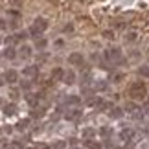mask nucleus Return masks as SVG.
Here are the masks:
<instances>
[{"label":"nucleus","mask_w":149,"mask_h":149,"mask_svg":"<svg viewBox=\"0 0 149 149\" xmlns=\"http://www.w3.org/2000/svg\"><path fill=\"white\" fill-rule=\"evenodd\" d=\"M63 76H65V70H63V68H54V70H52V77H54V81H61Z\"/></svg>","instance_id":"obj_19"},{"label":"nucleus","mask_w":149,"mask_h":149,"mask_svg":"<svg viewBox=\"0 0 149 149\" xmlns=\"http://www.w3.org/2000/svg\"><path fill=\"white\" fill-rule=\"evenodd\" d=\"M90 88H92V92H103V90L109 88V83L103 81V79H100V81H94V85Z\"/></svg>","instance_id":"obj_11"},{"label":"nucleus","mask_w":149,"mask_h":149,"mask_svg":"<svg viewBox=\"0 0 149 149\" xmlns=\"http://www.w3.org/2000/svg\"><path fill=\"white\" fill-rule=\"evenodd\" d=\"M74 149H83V147H74Z\"/></svg>","instance_id":"obj_39"},{"label":"nucleus","mask_w":149,"mask_h":149,"mask_svg":"<svg viewBox=\"0 0 149 149\" xmlns=\"http://www.w3.org/2000/svg\"><path fill=\"white\" fill-rule=\"evenodd\" d=\"M96 134H98V131H96V129H92V127H87V129H83V133H81L83 140H92Z\"/></svg>","instance_id":"obj_15"},{"label":"nucleus","mask_w":149,"mask_h":149,"mask_svg":"<svg viewBox=\"0 0 149 149\" xmlns=\"http://www.w3.org/2000/svg\"><path fill=\"white\" fill-rule=\"evenodd\" d=\"M24 149H35V147H24Z\"/></svg>","instance_id":"obj_38"},{"label":"nucleus","mask_w":149,"mask_h":149,"mask_svg":"<svg viewBox=\"0 0 149 149\" xmlns=\"http://www.w3.org/2000/svg\"><path fill=\"white\" fill-rule=\"evenodd\" d=\"M109 116H111L112 120H120V118L123 116V111H122L120 107H112V109H111V112H109Z\"/></svg>","instance_id":"obj_17"},{"label":"nucleus","mask_w":149,"mask_h":149,"mask_svg":"<svg viewBox=\"0 0 149 149\" xmlns=\"http://www.w3.org/2000/svg\"><path fill=\"white\" fill-rule=\"evenodd\" d=\"M11 39H13V42H17V41H24V39H28V31L13 33V35H11Z\"/></svg>","instance_id":"obj_20"},{"label":"nucleus","mask_w":149,"mask_h":149,"mask_svg":"<svg viewBox=\"0 0 149 149\" xmlns=\"http://www.w3.org/2000/svg\"><path fill=\"white\" fill-rule=\"evenodd\" d=\"M63 31H66V33H70V31H74V26H72V24H66L65 28H63Z\"/></svg>","instance_id":"obj_33"},{"label":"nucleus","mask_w":149,"mask_h":149,"mask_svg":"<svg viewBox=\"0 0 149 149\" xmlns=\"http://www.w3.org/2000/svg\"><path fill=\"white\" fill-rule=\"evenodd\" d=\"M65 142H55V144H54V149H65Z\"/></svg>","instance_id":"obj_32"},{"label":"nucleus","mask_w":149,"mask_h":149,"mask_svg":"<svg viewBox=\"0 0 149 149\" xmlns=\"http://www.w3.org/2000/svg\"><path fill=\"white\" fill-rule=\"evenodd\" d=\"M46 30H48V20L42 19V17H37V19L33 20V24L30 26V30H28V35H31V37H41Z\"/></svg>","instance_id":"obj_1"},{"label":"nucleus","mask_w":149,"mask_h":149,"mask_svg":"<svg viewBox=\"0 0 149 149\" xmlns=\"http://www.w3.org/2000/svg\"><path fill=\"white\" fill-rule=\"evenodd\" d=\"M0 57H2V54H0Z\"/></svg>","instance_id":"obj_43"},{"label":"nucleus","mask_w":149,"mask_h":149,"mask_svg":"<svg viewBox=\"0 0 149 149\" xmlns=\"http://www.w3.org/2000/svg\"><path fill=\"white\" fill-rule=\"evenodd\" d=\"M125 111H127V114H131L133 118H136V120H140L142 116H144V112H142V109L136 105V103H133V101H129L127 105H125Z\"/></svg>","instance_id":"obj_4"},{"label":"nucleus","mask_w":149,"mask_h":149,"mask_svg":"<svg viewBox=\"0 0 149 149\" xmlns=\"http://www.w3.org/2000/svg\"><path fill=\"white\" fill-rule=\"evenodd\" d=\"M147 114H149V107H147Z\"/></svg>","instance_id":"obj_40"},{"label":"nucleus","mask_w":149,"mask_h":149,"mask_svg":"<svg viewBox=\"0 0 149 149\" xmlns=\"http://www.w3.org/2000/svg\"><path fill=\"white\" fill-rule=\"evenodd\" d=\"M2 112H4V116H15L17 114V105L15 103H6L2 107Z\"/></svg>","instance_id":"obj_12"},{"label":"nucleus","mask_w":149,"mask_h":149,"mask_svg":"<svg viewBox=\"0 0 149 149\" xmlns=\"http://www.w3.org/2000/svg\"><path fill=\"white\" fill-rule=\"evenodd\" d=\"M123 77H125L123 74H116V76L112 77V83H122V81H123Z\"/></svg>","instance_id":"obj_29"},{"label":"nucleus","mask_w":149,"mask_h":149,"mask_svg":"<svg viewBox=\"0 0 149 149\" xmlns=\"http://www.w3.org/2000/svg\"><path fill=\"white\" fill-rule=\"evenodd\" d=\"M65 103L66 105H79V103H81V98L76 96V94H72V96H66L65 98Z\"/></svg>","instance_id":"obj_18"},{"label":"nucleus","mask_w":149,"mask_h":149,"mask_svg":"<svg viewBox=\"0 0 149 149\" xmlns=\"http://www.w3.org/2000/svg\"><path fill=\"white\" fill-rule=\"evenodd\" d=\"M35 149H52V147H50L48 144H37V146H35Z\"/></svg>","instance_id":"obj_34"},{"label":"nucleus","mask_w":149,"mask_h":149,"mask_svg":"<svg viewBox=\"0 0 149 149\" xmlns=\"http://www.w3.org/2000/svg\"><path fill=\"white\" fill-rule=\"evenodd\" d=\"M138 74H140L142 77H149V65L140 66V68H138Z\"/></svg>","instance_id":"obj_26"},{"label":"nucleus","mask_w":149,"mask_h":149,"mask_svg":"<svg viewBox=\"0 0 149 149\" xmlns=\"http://www.w3.org/2000/svg\"><path fill=\"white\" fill-rule=\"evenodd\" d=\"M28 125H30V120L26 118V120H20V122L17 123V127H15V129H17V131H26V129H28Z\"/></svg>","instance_id":"obj_23"},{"label":"nucleus","mask_w":149,"mask_h":149,"mask_svg":"<svg viewBox=\"0 0 149 149\" xmlns=\"http://www.w3.org/2000/svg\"><path fill=\"white\" fill-rule=\"evenodd\" d=\"M103 37H105V39H114V31L105 30V31H103Z\"/></svg>","instance_id":"obj_30"},{"label":"nucleus","mask_w":149,"mask_h":149,"mask_svg":"<svg viewBox=\"0 0 149 149\" xmlns=\"http://www.w3.org/2000/svg\"><path fill=\"white\" fill-rule=\"evenodd\" d=\"M46 46H48V41H46V39H44V37L37 39V42H35V48H37V50H44Z\"/></svg>","instance_id":"obj_24"},{"label":"nucleus","mask_w":149,"mask_h":149,"mask_svg":"<svg viewBox=\"0 0 149 149\" xmlns=\"http://www.w3.org/2000/svg\"><path fill=\"white\" fill-rule=\"evenodd\" d=\"M103 55H105V59L109 63H122L123 61V54L120 48H107Z\"/></svg>","instance_id":"obj_3"},{"label":"nucleus","mask_w":149,"mask_h":149,"mask_svg":"<svg viewBox=\"0 0 149 149\" xmlns=\"http://www.w3.org/2000/svg\"><path fill=\"white\" fill-rule=\"evenodd\" d=\"M42 98H44V94H28L26 96V101H28V105H30V107L37 109L39 103L42 101Z\"/></svg>","instance_id":"obj_7"},{"label":"nucleus","mask_w":149,"mask_h":149,"mask_svg":"<svg viewBox=\"0 0 149 149\" xmlns=\"http://www.w3.org/2000/svg\"><path fill=\"white\" fill-rule=\"evenodd\" d=\"M31 54H33V52H31V46H28V44H22V46L19 48V54H17V55H20L22 59H28V57H31Z\"/></svg>","instance_id":"obj_13"},{"label":"nucleus","mask_w":149,"mask_h":149,"mask_svg":"<svg viewBox=\"0 0 149 149\" xmlns=\"http://www.w3.org/2000/svg\"><path fill=\"white\" fill-rule=\"evenodd\" d=\"M85 147H88V149H101V144H100V142H94V140H85Z\"/></svg>","instance_id":"obj_22"},{"label":"nucleus","mask_w":149,"mask_h":149,"mask_svg":"<svg viewBox=\"0 0 149 149\" xmlns=\"http://www.w3.org/2000/svg\"><path fill=\"white\" fill-rule=\"evenodd\" d=\"M100 134L103 136V138H107V136L112 134V129H111V127H101V129H100Z\"/></svg>","instance_id":"obj_27"},{"label":"nucleus","mask_w":149,"mask_h":149,"mask_svg":"<svg viewBox=\"0 0 149 149\" xmlns=\"http://www.w3.org/2000/svg\"><path fill=\"white\" fill-rule=\"evenodd\" d=\"M0 133H2V131H0Z\"/></svg>","instance_id":"obj_44"},{"label":"nucleus","mask_w":149,"mask_h":149,"mask_svg":"<svg viewBox=\"0 0 149 149\" xmlns=\"http://www.w3.org/2000/svg\"><path fill=\"white\" fill-rule=\"evenodd\" d=\"M83 116V111H79V109H68L65 112V118L66 120H79Z\"/></svg>","instance_id":"obj_10"},{"label":"nucleus","mask_w":149,"mask_h":149,"mask_svg":"<svg viewBox=\"0 0 149 149\" xmlns=\"http://www.w3.org/2000/svg\"><path fill=\"white\" fill-rule=\"evenodd\" d=\"M68 63L74 65V66H83L85 65V57H83L81 52H72V54L68 55Z\"/></svg>","instance_id":"obj_5"},{"label":"nucleus","mask_w":149,"mask_h":149,"mask_svg":"<svg viewBox=\"0 0 149 149\" xmlns=\"http://www.w3.org/2000/svg\"><path fill=\"white\" fill-rule=\"evenodd\" d=\"M8 149H24V147H22L20 142H11V144L8 146Z\"/></svg>","instance_id":"obj_28"},{"label":"nucleus","mask_w":149,"mask_h":149,"mask_svg":"<svg viewBox=\"0 0 149 149\" xmlns=\"http://www.w3.org/2000/svg\"><path fill=\"white\" fill-rule=\"evenodd\" d=\"M31 118H42L44 116V109H33V111L30 112Z\"/></svg>","instance_id":"obj_25"},{"label":"nucleus","mask_w":149,"mask_h":149,"mask_svg":"<svg viewBox=\"0 0 149 149\" xmlns=\"http://www.w3.org/2000/svg\"><path fill=\"white\" fill-rule=\"evenodd\" d=\"M2 85H4V79H0V87H2Z\"/></svg>","instance_id":"obj_37"},{"label":"nucleus","mask_w":149,"mask_h":149,"mask_svg":"<svg viewBox=\"0 0 149 149\" xmlns=\"http://www.w3.org/2000/svg\"><path fill=\"white\" fill-rule=\"evenodd\" d=\"M20 87H22V90H30V88H31V83H30V81H22Z\"/></svg>","instance_id":"obj_31"},{"label":"nucleus","mask_w":149,"mask_h":149,"mask_svg":"<svg viewBox=\"0 0 149 149\" xmlns=\"http://www.w3.org/2000/svg\"><path fill=\"white\" fill-rule=\"evenodd\" d=\"M4 83H9V85H15L17 81H19V72L13 70V68H9V70L4 72Z\"/></svg>","instance_id":"obj_6"},{"label":"nucleus","mask_w":149,"mask_h":149,"mask_svg":"<svg viewBox=\"0 0 149 149\" xmlns=\"http://www.w3.org/2000/svg\"><path fill=\"white\" fill-rule=\"evenodd\" d=\"M6 28H8V24H6V20H2V19H0V30H6Z\"/></svg>","instance_id":"obj_36"},{"label":"nucleus","mask_w":149,"mask_h":149,"mask_svg":"<svg viewBox=\"0 0 149 149\" xmlns=\"http://www.w3.org/2000/svg\"><path fill=\"white\" fill-rule=\"evenodd\" d=\"M0 105H2V100H0Z\"/></svg>","instance_id":"obj_41"},{"label":"nucleus","mask_w":149,"mask_h":149,"mask_svg":"<svg viewBox=\"0 0 149 149\" xmlns=\"http://www.w3.org/2000/svg\"><path fill=\"white\" fill-rule=\"evenodd\" d=\"M61 81H63V83H66V85H74V83H76V74H74V70L65 72V76H63Z\"/></svg>","instance_id":"obj_14"},{"label":"nucleus","mask_w":149,"mask_h":149,"mask_svg":"<svg viewBox=\"0 0 149 149\" xmlns=\"http://www.w3.org/2000/svg\"><path fill=\"white\" fill-rule=\"evenodd\" d=\"M0 44H2V39H0Z\"/></svg>","instance_id":"obj_42"},{"label":"nucleus","mask_w":149,"mask_h":149,"mask_svg":"<svg viewBox=\"0 0 149 149\" xmlns=\"http://www.w3.org/2000/svg\"><path fill=\"white\" fill-rule=\"evenodd\" d=\"M125 41H127V42H136V41H138V33H136V31H127V33H125Z\"/></svg>","instance_id":"obj_21"},{"label":"nucleus","mask_w":149,"mask_h":149,"mask_svg":"<svg viewBox=\"0 0 149 149\" xmlns=\"http://www.w3.org/2000/svg\"><path fill=\"white\" fill-rule=\"evenodd\" d=\"M129 96L133 100H144L147 96V87L144 81H134L133 85L129 87Z\"/></svg>","instance_id":"obj_2"},{"label":"nucleus","mask_w":149,"mask_h":149,"mask_svg":"<svg viewBox=\"0 0 149 149\" xmlns=\"http://www.w3.org/2000/svg\"><path fill=\"white\" fill-rule=\"evenodd\" d=\"M8 142H6V140H0V149H8Z\"/></svg>","instance_id":"obj_35"},{"label":"nucleus","mask_w":149,"mask_h":149,"mask_svg":"<svg viewBox=\"0 0 149 149\" xmlns=\"http://www.w3.org/2000/svg\"><path fill=\"white\" fill-rule=\"evenodd\" d=\"M120 138H122L123 142H131L134 138V129H131V127H125L120 131Z\"/></svg>","instance_id":"obj_9"},{"label":"nucleus","mask_w":149,"mask_h":149,"mask_svg":"<svg viewBox=\"0 0 149 149\" xmlns=\"http://www.w3.org/2000/svg\"><path fill=\"white\" fill-rule=\"evenodd\" d=\"M39 74V66L37 65H28L22 68V76H26V77H35Z\"/></svg>","instance_id":"obj_8"},{"label":"nucleus","mask_w":149,"mask_h":149,"mask_svg":"<svg viewBox=\"0 0 149 149\" xmlns=\"http://www.w3.org/2000/svg\"><path fill=\"white\" fill-rule=\"evenodd\" d=\"M2 57H6V59H9V61H13L15 57H17V50L13 48V46H8L4 50V54H2Z\"/></svg>","instance_id":"obj_16"}]
</instances>
